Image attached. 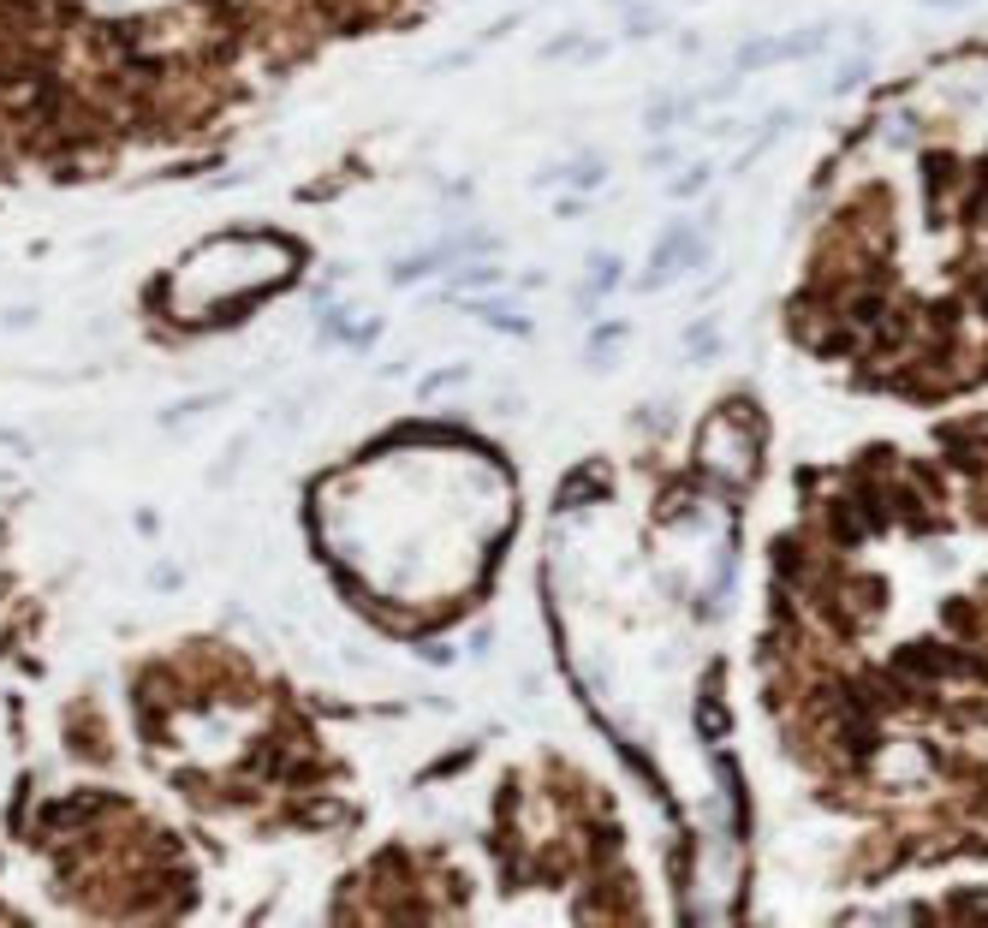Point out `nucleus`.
Masks as SVG:
<instances>
[{
  "mask_svg": "<svg viewBox=\"0 0 988 928\" xmlns=\"http://www.w3.org/2000/svg\"><path fill=\"white\" fill-rule=\"evenodd\" d=\"M822 42H828V30H822V24H816V30H804V36L744 42V48H739V66H744V72H756V66H774V60H804V54H822Z\"/></svg>",
  "mask_w": 988,
  "mask_h": 928,
  "instance_id": "f257e3e1",
  "label": "nucleus"
},
{
  "mask_svg": "<svg viewBox=\"0 0 988 928\" xmlns=\"http://www.w3.org/2000/svg\"><path fill=\"white\" fill-rule=\"evenodd\" d=\"M590 286H596V292L619 286V262H614V256H590Z\"/></svg>",
  "mask_w": 988,
  "mask_h": 928,
  "instance_id": "f03ea898",
  "label": "nucleus"
},
{
  "mask_svg": "<svg viewBox=\"0 0 988 928\" xmlns=\"http://www.w3.org/2000/svg\"><path fill=\"white\" fill-rule=\"evenodd\" d=\"M703 179H709V173H703V167H691L685 179H673V197H691V191H703Z\"/></svg>",
  "mask_w": 988,
  "mask_h": 928,
  "instance_id": "7ed1b4c3",
  "label": "nucleus"
},
{
  "mask_svg": "<svg viewBox=\"0 0 988 928\" xmlns=\"http://www.w3.org/2000/svg\"><path fill=\"white\" fill-rule=\"evenodd\" d=\"M494 280H500V268H465L459 274V286H494Z\"/></svg>",
  "mask_w": 988,
  "mask_h": 928,
  "instance_id": "20e7f679",
  "label": "nucleus"
},
{
  "mask_svg": "<svg viewBox=\"0 0 988 928\" xmlns=\"http://www.w3.org/2000/svg\"><path fill=\"white\" fill-rule=\"evenodd\" d=\"M941 6H959V0H941Z\"/></svg>",
  "mask_w": 988,
  "mask_h": 928,
  "instance_id": "39448f33",
  "label": "nucleus"
}]
</instances>
